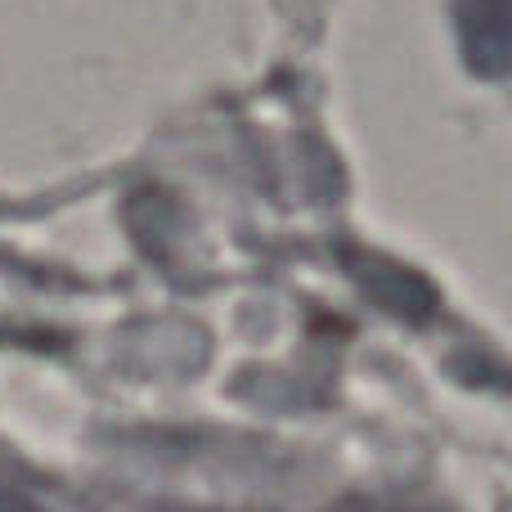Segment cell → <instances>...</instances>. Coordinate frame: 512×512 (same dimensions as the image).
Here are the masks:
<instances>
[{
  "label": "cell",
  "instance_id": "obj_1",
  "mask_svg": "<svg viewBox=\"0 0 512 512\" xmlns=\"http://www.w3.org/2000/svg\"><path fill=\"white\" fill-rule=\"evenodd\" d=\"M459 32L468 68L481 77H504L508 68V5L504 0H463Z\"/></svg>",
  "mask_w": 512,
  "mask_h": 512
}]
</instances>
